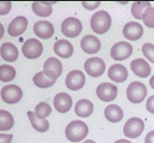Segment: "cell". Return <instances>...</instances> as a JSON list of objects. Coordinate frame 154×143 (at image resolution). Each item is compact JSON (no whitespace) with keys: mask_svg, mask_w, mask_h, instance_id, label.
I'll return each mask as SVG.
<instances>
[{"mask_svg":"<svg viewBox=\"0 0 154 143\" xmlns=\"http://www.w3.org/2000/svg\"><path fill=\"white\" fill-rule=\"evenodd\" d=\"M66 133L67 139L71 142H80L88 135V127L82 120H72L69 123L66 127Z\"/></svg>","mask_w":154,"mask_h":143,"instance_id":"1","label":"cell"},{"mask_svg":"<svg viewBox=\"0 0 154 143\" xmlns=\"http://www.w3.org/2000/svg\"><path fill=\"white\" fill-rule=\"evenodd\" d=\"M111 26V16L107 11H97L91 18V28L94 32L103 35L109 30Z\"/></svg>","mask_w":154,"mask_h":143,"instance_id":"2","label":"cell"},{"mask_svg":"<svg viewBox=\"0 0 154 143\" xmlns=\"http://www.w3.org/2000/svg\"><path fill=\"white\" fill-rule=\"evenodd\" d=\"M146 94H148V90H146V85L139 81L131 82L127 87V90H126L127 99L133 103L142 102L144 98L146 97Z\"/></svg>","mask_w":154,"mask_h":143,"instance_id":"3","label":"cell"},{"mask_svg":"<svg viewBox=\"0 0 154 143\" xmlns=\"http://www.w3.org/2000/svg\"><path fill=\"white\" fill-rule=\"evenodd\" d=\"M42 51H43V45L36 38L28 39L22 45L23 55L26 58H29V59H36L38 57H40V55L42 54Z\"/></svg>","mask_w":154,"mask_h":143,"instance_id":"4","label":"cell"},{"mask_svg":"<svg viewBox=\"0 0 154 143\" xmlns=\"http://www.w3.org/2000/svg\"><path fill=\"white\" fill-rule=\"evenodd\" d=\"M144 129V123L141 118L131 117L125 123L123 128L124 135L129 139L138 138Z\"/></svg>","mask_w":154,"mask_h":143,"instance_id":"5","label":"cell"},{"mask_svg":"<svg viewBox=\"0 0 154 143\" xmlns=\"http://www.w3.org/2000/svg\"><path fill=\"white\" fill-rule=\"evenodd\" d=\"M82 31V23L75 17H68L63 20L62 32L65 37L75 38Z\"/></svg>","mask_w":154,"mask_h":143,"instance_id":"6","label":"cell"},{"mask_svg":"<svg viewBox=\"0 0 154 143\" xmlns=\"http://www.w3.org/2000/svg\"><path fill=\"white\" fill-rule=\"evenodd\" d=\"M131 54H133V46L131 43L125 42V41H120L114 45H112L110 51V56L114 60L119 61L127 59Z\"/></svg>","mask_w":154,"mask_h":143,"instance_id":"7","label":"cell"},{"mask_svg":"<svg viewBox=\"0 0 154 143\" xmlns=\"http://www.w3.org/2000/svg\"><path fill=\"white\" fill-rule=\"evenodd\" d=\"M84 69L88 75L93 78H98L103 75L106 70L105 61L99 57H91L84 62Z\"/></svg>","mask_w":154,"mask_h":143,"instance_id":"8","label":"cell"},{"mask_svg":"<svg viewBox=\"0 0 154 143\" xmlns=\"http://www.w3.org/2000/svg\"><path fill=\"white\" fill-rule=\"evenodd\" d=\"M22 97H23V90L17 85H7L1 90V98L5 103L9 105L17 103L22 99Z\"/></svg>","mask_w":154,"mask_h":143,"instance_id":"9","label":"cell"},{"mask_svg":"<svg viewBox=\"0 0 154 143\" xmlns=\"http://www.w3.org/2000/svg\"><path fill=\"white\" fill-rule=\"evenodd\" d=\"M43 72L46 77L52 80H56L63 72V65L56 57H50L44 61Z\"/></svg>","mask_w":154,"mask_h":143,"instance_id":"10","label":"cell"},{"mask_svg":"<svg viewBox=\"0 0 154 143\" xmlns=\"http://www.w3.org/2000/svg\"><path fill=\"white\" fill-rule=\"evenodd\" d=\"M65 84L67 88L71 90H78L82 88L85 84V75L82 71L80 70H73L70 71L67 74L66 80H65Z\"/></svg>","mask_w":154,"mask_h":143,"instance_id":"11","label":"cell"},{"mask_svg":"<svg viewBox=\"0 0 154 143\" xmlns=\"http://www.w3.org/2000/svg\"><path fill=\"white\" fill-rule=\"evenodd\" d=\"M96 94L97 97L103 101H112L118 96V87L111 83H101L96 88Z\"/></svg>","mask_w":154,"mask_h":143,"instance_id":"12","label":"cell"},{"mask_svg":"<svg viewBox=\"0 0 154 143\" xmlns=\"http://www.w3.org/2000/svg\"><path fill=\"white\" fill-rule=\"evenodd\" d=\"M123 35L126 39L131 41H137L143 35V27L137 22H128L124 26Z\"/></svg>","mask_w":154,"mask_h":143,"instance_id":"13","label":"cell"},{"mask_svg":"<svg viewBox=\"0 0 154 143\" xmlns=\"http://www.w3.org/2000/svg\"><path fill=\"white\" fill-rule=\"evenodd\" d=\"M101 43L97 37L93 35H86L81 40V49L86 54H96L100 51Z\"/></svg>","mask_w":154,"mask_h":143,"instance_id":"14","label":"cell"},{"mask_svg":"<svg viewBox=\"0 0 154 143\" xmlns=\"http://www.w3.org/2000/svg\"><path fill=\"white\" fill-rule=\"evenodd\" d=\"M33 32L40 39H49L54 35V26L49 20H39L33 25Z\"/></svg>","mask_w":154,"mask_h":143,"instance_id":"15","label":"cell"},{"mask_svg":"<svg viewBox=\"0 0 154 143\" xmlns=\"http://www.w3.org/2000/svg\"><path fill=\"white\" fill-rule=\"evenodd\" d=\"M53 103L57 112L67 113L72 107V98L66 93H58L54 97Z\"/></svg>","mask_w":154,"mask_h":143,"instance_id":"16","label":"cell"},{"mask_svg":"<svg viewBox=\"0 0 154 143\" xmlns=\"http://www.w3.org/2000/svg\"><path fill=\"white\" fill-rule=\"evenodd\" d=\"M28 20L25 16H17L9 24L8 33L11 37H17L24 32L27 28Z\"/></svg>","mask_w":154,"mask_h":143,"instance_id":"17","label":"cell"},{"mask_svg":"<svg viewBox=\"0 0 154 143\" xmlns=\"http://www.w3.org/2000/svg\"><path fill=\"white\" fill-rule=\"evenodd\" d=\"M131 71L139 78H146L151 73V67L143 58H136L131 62Z\"/></svg>","mask_w":154,"mask_h":143,"instance_id":"18","label":"cell"},{"mask_svg":"<svg viewBox=\"0 0 154 143\" xmlns=\"http://www.w3.org/2000/svg\"><path fill=\"white\" fill-rule=\"evenodd\" d=\"M108 77L112 81L122 83V82L126 81V79L128 77V72H127L125 66L121 64H114L109 68Z\"/></svg>","mask_w":154,"mask_h":143,"instance_id":"19","label":"cell"},{"mask_svg":"<svg viewBox=\"0 0 154 143\" xmlns=\"http://www.w3.org/2000/svg\"><path fill=\"white\" fill-rule=\"evenodd\" d=\"M54 52L62 58H69L73 54V45L66 39H59L54 44Z\"/></svg>","mask_w":154,"mask_h":143,"instance_id":"20","label":"cell"},{"mask_svg":"<svg viewBox=\"0 0 154 143\" xmlns=\"http://www.w3.org/2000/svg\"><path fill=\"white\" fill-rule=\"evenodd\" d=\"M0 53H1V57L5 61H9V62L15 61L18 57L17 47L13 43H11V42H5V43L1 44Z\"/></svg>","mask_w":154,"mask_h":143,"instance_id":"21","label":"cell"},{"mask_svg":"<svg viewBox=\"0 0 154 143\" xmlns=\"http://www.w3.org/2000/svg\"><path fill=\"white\" fill-rule=\"evenodd\" d=\"M94 111V105L88 99H81L75 103V112L80 117H88Z\"/></svg>","mask_w":154,"mask_h":143,"instance_id":"22","label":"cell"},{"mask_svg":"<svg viewBox=\"0 0 154 143\" xmlns=\"http://www.w3.org/2000/svg\"><path fill=\"white\" fill-rule=\"evenodd\" d=\"M27 115H28V118H29V120H30L32 127L35 128L37 131H39V132H45V131L49 130L50 124L45 118H39L38 116L35 114V112H31V111H28Z\"/></svg>","mask_w":154,"mask_h":143,"instance_id":"23","label":"cell"},{"mask_svg":"<svg viewBox=\"0 0 154 143\" xmlns=\"http://www.w3.org/2000/svg\"><path fill=\"white\" fill-rule=\"evenodd\" d=\"M106 118L111 123H118L123 118V111L118 105H107L105 109Z\"/></svg>","mask_w":154,"mask_h":143,"instance_id":"24","label":"cell"},{"mask_svg":"<svg viewBox=\"0 0 154 143\" xmlns=\"http://www.w3.org/2000/svg\"><path fill=\"white\" fill-rule=\"evenodd\" d=\"M33 13L40 17H48L52 13V5L45 1H35L31 5Z\"/></svg>","mask_w":154,"mask_h":143,"instance_id":"25","label":"cell"},{"mask_svg":"<svg viewBox=\"0 0 154 143\" xmlns=\"http://www.w3.org/2000/svg\"><path fill=\"white\" fill-rule=\"evenodd\" d=\"M32 81H33V83H35V85L40 87V88H49L52 85L55 84V81H56V80L50 79L49 77H46L43 71H40L35 74Z\"/></svg>","mask_w":154,"mask_h":143,"instance_id":"26","label":"cell"},{"mask_svg":"<svg viewBox=\"0 0 154 143\" xmlns=\"http://www.w3.org/2000/svg\"><path fill=\"white\" fill-rule=\"evenodd\" d=\"M14 125V118L12 114L5 110H0V130L8 131Z\"/></svg>","mask_w":154,"mask_h":143,"instance_id":"27","label":"cell"},{"mask_svg":"<svg viewBox=\"0 0 154 143\" xmlns=\"http://www.w3.org/2000/svg\"><path fill=\"white\" fill-rule=\"evenodd\" d=\"M149 7H151V5L148 1H137V2H134L133 5H131V14L137 20H142V14H143V12Z\"/></svg>","mask_w":154,"mask_h":143,"instance_id":"28","label":"cell"},{"mask_svg":"<svg viewBox=\"0 0 154 143\" xmlns=\"http://www.w3.org/2000/svg\"><path fill=\"white\" fill-rule=\"evenodd\" d=\"M16 75V71L14 67L11 65H1L0 66V80L2 82L12 81Z\"/></svg>","mask_w":154,"mask_h":143,"instance_id":"29","label":"cell"},{"mask_svg":"<svg viewBox=\"0 0 154 143\" xmlns=\"http://www.w3.org/2000/svg\"><path fill=\"white\" fill-rule=\"evenodd\" d=\"M52 108L49 103L46 102H40L36 105V109H35V114L38 116L39 118H46L51 114Z\"/></svg>","mask_w":154,"mask_h":143,"instance_id":"30","label":"cell"},{"mask_svg":"<svg viewBox=\"0 0 154 143\" xmlns=\"http://www.w3.org/2000/svg\"><path fill=\"white\" fill-rule=\"evenodd\" d=\"M142 20L146 27L154 28V7H149L144 11L142 14Z\"/></svg>","mask_w":154,"mask_h":143,"instance_id":"31","label":"cell"},{"mask_svg":"<svg viewBox=\"0 0 154 143\" xmlns=\"http://www.w3.org/2000/svg\"><path fill=\"white\" fill-rule=\"evenodd\" d=\"M142 53L144 57L154 64V45L152 43H144L142 46Z\"/></svg>","mask_w":154,"mask_h":143,"instance_id":"32","label":"cell"},{"mask_svg":"<svg viewBox=\"0 0 154 143\" xmlns=\"http://www.w3.org/2000/svg\"><path fill=\"white\" fill-rule=\"evenodd\" d=\"M11 9V2H9V1H1L0 2V14L1 15H5V14H7V13L10 11Z\"/></svg>","mask_w":154,"mask_h":143,"instance_id":"33","label":"cell"},{"mask_svg":"<svg viewBox=\"0 0 154 143\" xmlns=\"http://www.w3.org/2000/svg\"><path fill=\"white\" fill-rule=\"evenodd\" d=\"M100 5L99 1H94V2H90V1H84L82 2V5L84 7L85 9L88 10H95L96 8H98Z\"/></svg>","mask_w":154,"mask_h":143,"instance_id":"34","label":"cell"},{"mask_svg":"<svg viewBox=\"0 0 154 143\" xmlns=\"http://www.w3.org/2000/svg\"><path fill=\"white\" fill-rule=\"evenodd\" d=\"M13 139V135L11 133H1L0 135V143H11Z\"/></svg>","mask_w":154,"mask_h":143,"instance_id":"35","label":"cell"},{"mask_svg":"<svg viewBox=\"0 0 154 143\" xmlns=\"http://www.w3.org/2000/svg\"><path fill=\"white\" fill-rule=\"evenodd\" d=\"M146 109L150 113L154 114V96H151V97L148 98L146 100Z\"/></svg>","mask_w":154,"mask_h":143,"instance_id":"36","label":"cell"},{"mask_svg":"<svg viewBox=\"0 0 154 143\" xmlns=\"http://www.w3.org/2000/svg\"><path fill=\"white\" fill-rule=\"evenodd\" d=\"M144 142H146V143H154V130L150 131V132L146 135Z\"/></svg>","mask_w":154,"mask_h":143,"instance_id":"37","label":"cell"},{"mask_svg":"<svg viewBox=\"0 0 154 143\" xmlns=\"http://www.w3.org/2000/svg\"><path fill=\"white\" fill-rule=\"evenodd\" d=\"M114 143H131L129 140H125V139H120V140L116 141Z\"/></svg>","mask_w":154,"mask_h":143,"instance_id":"38","label":"cell"},{"mask_svg":"<svg viewBox=\"0 0 154 143\" xmlns=\"http://www.w3.org/2000/svg\"><path fill=\"white\" fill-rule=\"evenodd\" d=\"M150 85H151V87L154 90V74L152 75L151 79H150Z\"/></svg>","mask_w":154,"mask_h":143,"instance_id":"39","label":"cell"},{"mask_svg":"<svg viewBox=\"0 0 154 143\" xmlns=\"http://www.w3.org/2000/svg\"><path fill=\"white\" fill-rule=\"evenodd\" d=\"M83 143H96V142H94L93 140H85Z\"/></svg>","mask_w":154,"mask_h":143,"instance_id":"40","label":"cell"}]
</instances>
